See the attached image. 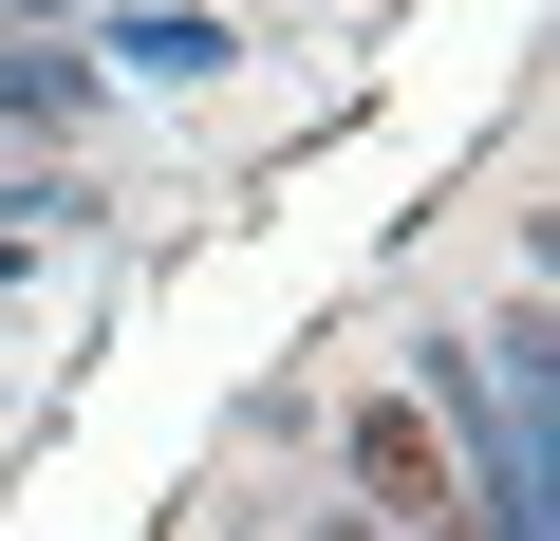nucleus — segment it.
<instances>
[{"label": "nucleus", "mask_w": 560, "mask_h": 541, "mask_svg": "<svg viewBox=\"0 0 560 541\" xmlns=\"http://www.w3.org/2000/svg\"><path fill=\"white\" fill-rule=\"evenodd\" d=\"M355 504L374 522H430V541H467V467H448V430L393 392V411H355Z\"/></svg>", "instance_id": "f257e3e1"}, {"label": "nucleus", "mask_w": 560, "mask_h": 541, "mask_svg": "<svg viewBox=\"0 0 560 541\" xmlns=\"http://www.w3.org/2000/svg\"><path fill=\"white\" fill-rule=\"evenodd\" d=\"M94 57H113V75H150V94H187V75H224V20H206V0H131Z\"/></svg>", "instance_id": "f03ea898"}, {"label": "nucleus", "mask_w": 560, "mask_h": 541, "mask_svg": "<svg viewBox=\"0 0 560 541\" xmlns=\"http://www.w3.org/2000/svg\"><path fill=\"white\" fill-rule=\"evenodd\" d=\"M94 113V57H57V38H0V131H75Z\"/></svg>", "instance_id": "7ed1b4c3"}, {"label": "nucleus", "mask_w": 560, "mask_h": 541, "mask_svg": "<svg viewBox=\"0 0 560 541\" xmlns=\"http://www.w3.org/2000/svg\"><path fill=\"white\" fill-rule=\"evenodd\" d=\"M0 281H20V224H0Z\"/></svg>", "instance_id": "20e7f679"}, {"label": "nucleus", "mask_w": 560, "mask_h": 541, "mask_svg": "<svg viewBox=\"0 0 560 541\" xmlns=\"http://www.w3.org/2000/svg\"><path fill=\"white\" fill-rule=\"evenodd\" d=\"M318 541H374V522H318Z\"/></svg>", "instance_id": "39448f33"}]
</instances>
